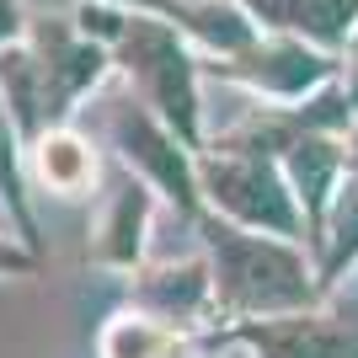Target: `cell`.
I'll list each match as a JSON object with an SVG mask.
<instances>
[{"mask_svg": "<svg viewBox=\"0 0 358 358\" xmlns=\"http://www.w3.org/2000/svg\"><path fill=\"white\" fill-rule=\"evenodd\" d=\"M203 257L214 273V321H273L321 305V273L299 241L257 236L209 214L203 220Z\"/></svg>", "mask_w": 358, "mask_h": 358, "instance_id": "cell-1", "label": "cell"}, {"mask_svg": "<svg viewBox=\"0 0 358 358\" xmlns=\"http://www.w3.org/2000/svg\"><path fill=\"white\" fill-rule=\"evenodd\" d=\"M75 27L86 38H96V43H107V54H118V64L139 86V102H150L177 129L182 145L198 150V70L171 22H155L145 11L123 16L102 0V6H80Z\"/></svg>", "mask_w": 358, "mask_h": 358, "instance_id": "cell-2", "label": "cell"}, {"mask_svg": "<svg viewBox=\"0 0 358 358\" xmlns=\"http://www.w3.org/2000/svg\"><path fill=\"white\" fill-rule=\"evenodd\" d=\"M198 187H203V203H209L220 220L241 224V230L299 241V246L310 241V224H305V209H299L284 166L268 161V155L214 150V155L198 161Z\"/></svg>", "mask_w": 358, "mask_h": 358, "instance_id": "cell-3", "label": "cell"}, {"mask_svg": "<svg viewBox=\"0 0 358 358\" xmlns=\"http://www.w3.org/2000/svg\"><path fill=\"white\" fill-rule=\"evenodd\" d=\"M107 139H113V150L123 155V166H129L139 182H150L161 198H171L182 214L198 220V209H203L198 161L187 155V145L177 139V129H171L155 107L134 102V96L113 102L107 107Z\"/></svg>", "mask_w": 358, "mask_h": 358, "instance_id": "cell-4", "label": "cell"}, {"mask_svg": "<svg viewBox=\"0 0 358 358\" xmlns=\"http://www.w3.org/2000/svg\"><path fill=\"white\" fill-rule=\"evenodd\" d=\"M203 337L241 343L257 358H358V310L337 305H310L294 315H273V321H241V327H209Z\"/></svg>", "mask_w": 358, "mask_h": 358, "instance_id": "cell-5", "label": "cell"}, {"mask_svg": "<svg viewBox=\"0 0 358 358\" xmlns=\"http://www.w3.org/2000/svg\"><path fill=\"white\" fill-rule=\"evenodd\" d=\"M129 310H145L155 321L177 331H193L203 337L214 321V273H209V257L193 252V257H177V262H150L129 278Z\"/></svg>", "mask_w": 358, "mask_h": 358, "instance_id": "cell-6", "label": "cell"}, {"mask_svg": "<svg viewBox=\"0 0 358 358\" xmlns=\"http://www.w3.org/2000/svg\"><path fill=\"white\" fill-rule=\"evenodd\" d=\"M150 214H155V187L139 177H123L102 203V220L91 230V262L102 273H139L150 246Z\"/></svg>", "mask_w": 358, "mask_h": 358, "instance_id": "cell-7", "label": "cell"}, {"mask_svg": "<svg viewBox=\"0 0 358 358\" xmlns=\"http://www.w3.org/2000/svg\"><path fill=\"white\" fill-rule=\"evenodd\" d=\"M0 102H6L16 134L27 139V145L70 118L64 102H59V91H54V80H48V64L38 59V48H32V38L0 48Z\"/></svg>", "mask_w": 358, "mask_h": 358, "instance_id": "cell-8", "label": "cell"}, {"mask_svg": "<svg viewBox=\"0 0 358 358\" xmlns=\"http://www.w3.org/2000/svg\"><path fill=\"white\" fill-rule=\"evenodd\" d=\"M230 75H241V80L252 91H262V96H289V102H299L305 91H315L331 75V64L321 59L315 48H305V38H268V43H252L246 54H236Z\"/></svg>", "mask_w": 358, "mask_h": 358, "instance_id": "cell-9", "label": "cell"}, {"mask_svg": "<svg viewBox=\"0 0 358 358\" xmlns=\"http://www.w3.org/2000/svg\"><path fill=\"white\" fill-rule=\"evenodd\" d=\"M278 166H284V177H289V187H294L299 209H305L310 246H315V230H321L331 198H337V187H343V171H348L343 145H337L331 134H305L299 145H289V155Z\"/></svg>", "mask_w": 358, "mask_h": 358, "instance_id": "cell-10", "label": "cell"}, {"mask_svg": "<svg viewBox=\"0 0 358 358\" xmlns=\"http://www.w3.org/2000/svg\"><path fill=\"white\" fill-rule=\"evenodd\" d=\"M27 166H32V182L54 198H86L96 187V150H91L86 134H75L70 123L48 129L43 139H32Z\"/></svg>", "mask_w": 358, "mask_h": 358, "instance_id": "cell-11", "label": "cell"}, {"mask_svg": "<svg viewBox=\"0 0 358 358\" xmlns=\"http://www.w3.org/2000/svg\"><path fill=\"white\" fill-rule=\"evenodd\" d=\"M246 11L315 48H337L358 32V0H246Z\"/></svg>", "mask_w": 358, "mask_h": 358, "instance_id": "cell-12", "label": "cell"}, {"mask_svg": "<svg viewBox=\"0 0 358 358\" xmlns=\"http://www.w3.org/2000/svg\"><path fill=\"white\" fill-rule=\"evenodd\" d=\"M315 273H321V294H337V284L358 273V177L337 187L327 220L315 230Z\"/></svg>", "mask_w": 358, "mask_h": 358, "instance_id": "cell-13", "label": "cell"}, {"mask_svg": "<svg viewBox=\"0 0 358 358\" xmlns=\"http://www.w3.org/2000/svg\"><path fill=\"white\" fill-rule=\"evenodd\" d=\"M96 353L102 358H193L198 337L166 327V321H155L145 310H118L96 337Z\"/></svg>", "mask_w": 358, "mask_h": 358, "instance_id": "cell-14", "label": "cell"}, {"mask_svg": "<svg viewBox=\"0 0 358 358\" xmlns=\"http://www.w3.org/2000/svg\"><path fill=\"white\" fill-rule=\"evenodd\" d=\"M22 145L27 139L16 134L11 113H6V102H0V209L11 214L16 236L27 241L32 252L43 257V241H38V220H32V203H27V171H22Z\"/></svg>", "mask_w": 358, "mask_h": 358, "instance_id": "cell-15", "label": "cell"}, {"mask_svg": "<svg viewBox=\"0 0 358 358\" xmlns=\"http://www.w3.org/2000/svg\"><path fill=\"white\" fill-rule=\"evenodd\" d=\"M38 262H43V257L32 252L27 241L16 236V224L0 214V278H32V273H38Z\"/></svg>", "mask_w": 358, "mask_h": 358, "instance_id": "cell-16", "label": "cell"}, {"mask_svg": "<svg viewBox=\"0 0 358 358\" xmlns=\"http://www.w3.org/2000/svg\"><path fill=\"white\" fill-rule=\"evenodd\" d=\"M27 38V16H22V6L16 0H0V48H11Z\"/></svg>", "mask_w": 358, "mask_h": 358, "instance_id": "cell-17", "label": "cell"}, {"mask_svg": "<svg viewBox=\"0 0 358 358\" xmlns=\"http://www.w3.org/2000/svg\"><path fill=\"white\" fill-rule=\"evenodd\" d=\"M193 358H257L252 348H241V343H220V337H198V353Z\"/></svg>", "mask_w": 358, "mask_h": 358, "instance_id": "cell-18", "label": "cell"}, {"mask_svg": "<svg viewBox=\"0 0 358 358\" xmlns=\"http://www.w3.org/2000/svg\"><path fill=\"white\" fill-rule=\"evenodd\" d=\"M343 91H348V102H353V118H358V32L348 38V75H343Z\"/></svg>", "mask_w": 358, "mask_h": 358, "instance_id": "cell-19", "label": "cell"}, {"mask_svg": "<svg viewBox=\"0 0 358 358\" xmlns=\"http://www.w3.org/2000/svg\"><path fill=\"white\" fill-rule=\"evenodd\" d=\"M43 6H64V0H43Z\"/></svg>", "mask_w": 358, "mask_h": 358, "instance_id": "cell-20", "label": "cell"}]
</instances>
